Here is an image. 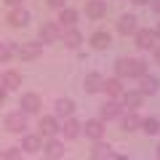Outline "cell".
<instances>
[{"label": "cell", "mask_w": 160, "mask_h": 160, "mask_svg": "<svg viewBox=\"0 0 160 160\" xmlns=\"http://www.w3.org/2000/svg\"><path fill=\"white\" fill-rule=\"evenodd\" d=\"M38 128H40V133H38L40 139H43V136L53 139L59 133V118H56V115H46V118H40V126Z\"/></svg>", "instance_id": "cell-8"}, {"label": "cell", "mask_w": 160, "mask_h": 160, "mask_svg": "<svg viewBox=\"0 0 160 160\" xmlns=\"http://www.w3.org/2000/svg\"><path fill=\"white\" fill-rule=\"evenodd\" d=\"M48 6L53 11H62V8H67V0H48Z\"/></svg>", "instance_id": "cell-30"}, {"label": "cell", "mask_w": 160, "mask_h": 160, "mask_svg": "<svg viewBox=\"0 0 160 160\" xmlns=\"http://www.w3.org/2000/svg\"><path fill=\"white\" fill-rule=\"evenodd\" d=\"M0 160H3V152H0Z\"/></svg>", "instance_id": "cell-39"}, {"label": "cell", "mask_w": 160, "mask_h": 160, "mask_svg": "<svg viewBox=\"0 0 160 160\" xmlns=\"http://www.w3.org/2000/svg\"><path fill=\"white\" fill-rule=\"evenodd\" d=\"M22 3L24 0H6V6H11V8H22Z\"/></svg>", "instance_id": "cell-31"}, {"label": "cell", "mask_w": 160, "mask_h": 160, "mask_svg": "<svg viewBox=\"0 0 160 160\" xmlns=\"http://www.w3.org/2000/svg\"><path fill=\"white\" fill-rule=\"evenodd\" d=\"M133 6H144V3H149V0H131Z\"/></svg>", "instance_id": "cell-36"}, {"label": "cell", "mask_w": 160, "mask_h": 160, "mask_svg": "<svg viewBox=\"0 0 160 160\" xmlns=\"http://www.w3.org/2000/svg\"><path fill=\"white\" fill-rule=\"evenodd\" d=\"M158 158H160V144H158Z\"/></svg>", "instance_id": "cell-38"}, {"label": "cell", "mask_w": 160, "mask_h": 160, "mask_svg": "<svg viewBox=\"0 0 160 160\" xmlns=\"http://www.w3.org/2000/svg\"><path fill=\"white\" fill-rule=\"evenodd\" d=\"M38 35H40V43L46 46V43H56L59 35H62V29H59L56 22H43L40 29H38Z\"/></svg>", "instance_id": "cell-7"}, {"label": "cell", "mask_w": 160, "mask_h": 160, "mask_svg": "<svg viewBox=\"0 0 160 160\" xmlns=\"http://www.w3.org/2000/svg\"><path fill=\"white\" fill-rule=\"evenodd\" d=\"M102 91L107 93V96H120L126 88H123V80H118V78H107V80L102 83Z\"/></svg>", "instance_id": "cell-24"}, {"label": "cell", "mask_w": 160, "mask_h": 160, "mask_svg": "<svg viewBox=\"0 0 160 160\" xmlns=\"http://www.w3.org/2000/svg\"><path fill=\"white\" fill-rule=\"evenodd\" d=\"M123 115V107H120V102H115V99H107V102L99 107V120L102 123H107V120H115Z\"/></svg>", "instance_id": "cell-5"}, {"label": "cell", "mask_w": 160, "mask_h": 160, "mask_svg": "<svg viewBox=\"0 0 160 160\" xmlns=\"http://www.w3.org/2000/svg\"><path fill=\"white\" fill-rule=\"evenodd\" d=\"M102 83H104V78L99 72H88L86 80H83V91L86 93H99L102 91Z\"/></svg>", "instance_id": "cell-17"}, {"label": "cell", "mask_w": 160, "mask_h": 160, "mask_svg": "<svg viewBox=\"0 0 160 160\" xmlns=\"http://www.w3.org/2000/svg\"><path fill=\"white\" fill-rule=\"evenodd\" d=\"M6 128L11 133H24V128H27V115H22V112H11L6 118Z\"/></svg>", "instance_id": "cell-12"}, {"label": "cell", "mask_w": 160, "mask_h": 160, "mask_svg": "<svg viewBox=\"0 0 160 160\" xmlns=\"http://www.w3.org/2000/svg\"><path fill=\"white\" fill-rule=\"evenodd\" d=\"M40 53H43V43H40V40H24L22 46H16V56L22 59V62H32Z\"/></svg>", "instance_id": "cell-2"}, {"label": "cell", "mask_w": 160, "mask_h": 160, "mask_svg": "<svg viewBox=\"0 0 160 160\" xmlns=\"http://www.w3.org/2000/svg\"><path fill=\"white\" fill-rule=\"evenodd\" d=\"M72 112H75V102L72 99H56V118H72Z\"/></svg>", "instance_id": "cell-25"}, {"label": "cell", "mask_w": 160, "mask_h": 160, "mask_svg": "<svg viewBox=\"0 0 160 160\" xmlns=\"http://www.w3.org/2000/svg\"><path fill=\"white\" fill-rule=\"evenodd\" d=\"M19 107H22V115H38L40 107H43V99L38 96V93H22V99H19Z\"/></svg>", "instance_id": "cell-4"}, {"label": "cell", "mask_w": 160, "mask_h": 160, "mask_svg": "<svg viewBox=\"0 0 160 160\" xmlns=\"http://www.w3.org/2000/svg\"><path fill=\"white\" fill-rule=\"evenodd\" d=\"M16 53V46H13L11 40H0V64L11 62V56Z\"/></svg>", "instance_id": "cell-27"}, {"label": "cell", "mask_w": 160, "mask_h": 160, "mask_svg": "<svg viewBox=\"0 0 160 160\" xmlns=\"http://www.w3.org/2000/svg\"><path fill=\"white\" fill-rule=\"evenodd\" d=\"M40 147H43V139H40L38 133H24L22 136V147L19 149H24V152H38Z\"/></svg>", "instance_id": "cell-23"}, {"label": "cell", "mask_w": 160, "mask_h": 160, "mask_svg": "<svg viewBox=\"0 0 160 160\" xmlns=\"http://www.w3.org/2000/svg\"><path fill=\"white\" fill-rule=\"evenodd\" d=\"M59 40H62V43H64L67 48H80V43H83V32H80V29H75V27L62 29Z\"/></svg>", "instance_id": "cell-11"}, {"label": "cell", "mask_w": 160, "mask_h": 160, "mask_svg": "<svg viewBox=\"0 0 160 160\" xmlns=\"http://www.w3.org/2000/svg\"><path fill=\"white\" fill-rule=\"evenodd\" d=\"M139 128H142L147 136H152V133H158V131H160V120H158V118H144Z\"/></svg>", "instance_id": "cell-28"}, {"label": "cell", "mask_w": 160, "mask_h": 160, "mask_svg": "<svg viewBox=\"0 0 160 160\" xmlns=\"http://www.w3.org/2000/svg\"><path fill=\"white\" fill-rule=\"evenodd\" d=\"M142 80V88H136L142 96H155V93L160 91V80L155 78V75H144V78H139Z\"/></svg>", "instance_id": "cell-13"}, {"label": "cell", "mask_w": 160, "mask_h": 160, "mask_svg": "<svg viewBox=\"0 0 160 160\" xmlns=\"http://www.w3.org/2000/svg\"><path fill=\"white\" fill-rule=\"evenodd\" d=\"M78 16L80 13L75 11V8H62V11H59V29H69V27H75V24H78Z\"/></svg>", "instance_id": "cell-16"}, {"label": "cell", "mask_w": 160, "mask_h": 160, "mask_svg": "<svg viewBox=\"0 0 160 160\" xmlns=\"http://www.w3.org/2000/svg\"><path fill=\"white\" fill-rule=\"evenodd\" d=\"M112 155H115V149L104 142H96L91 149V160H112Z\"/></svg>", "instance_id": "cell-22"}, {"label": "cell", "mask_w": 160, "mask_h": 160, "mask_svg": "<svg viewBox=\"0 0 160 160\" xmlns=\"http://www.w3.org/2000/svg\"><path fill=\"white\" fill-rule=\"evenodd\" d=\"M80 133H86V136L93 139V142H102V136H104V123H102L99 118L86 120V123L80 126Z\"/></svg>", "instance_id": "cell-9"}, {"label": "cell", "mask_w": 160, "mask_h": 160, "mask_svg": "<svg viewBox=\"0 0 160 160\" xmlns=\"http://www.w3.org/2000/svg\"><path fill=\"white\" fill-rule=\"evenodd\" d=\"M155 32L152 29H136L133 32V43H136L139 51H149V48H155Z\"/></svg>", "instance_id": "cell-10"}, {"label": "cell", "mask_w": 160, "mask_h": 160, "mask_svg": "<svg viewBox=\"0 0 160 160\" xmlns=\"http://www.w3.org/2000/svg\"><path fill=\"white\" fill-rule=\"evenodd\" d=\"M136 16H133V13H123V16L118 19V32L120 35H133L136 32Z\"/></svg>", "instance_id": "cell-18"}, {"label": "cell", "mask_w": 160, "mask_h": 160, "mask_svg": "<svg viewBox=\"0 0 160 160\" xmlns=\"http://www.w3.org/2000/svg\"><path fill=\"white\" fill-rule=\"evenodd\" d=\"M155 38H160V22H158V29H155Z\"/></svg>", "instance_id": "cell-37"}, {"label": "cell", "mask_w": 160, "mask_h": 160, "mask_svg": "<svg viewBox=\"0 0 160 160\" xmlns=\"http://www.w3.org/2000/svg\"><path fill=\"white\" fill-rule=\"evenodd\" d=\"M86 16L88 19L107 16V3H104V0H86Z\"/></svg>", "instance_id": "cell-15"}, {"label": "cell", "mask_w": 160, "mask_h": 160, "mask_svg": "<svg viewBox=\"0 0 160 160\" xmlns=\"http://www.w3.org/2000/svg\"><path fill=\"white\" fill-rule=\"evenodd\" d=\"M120 123H123L126 131H136V128L142 126V120L136 118V112H123V115H120Z\"/></svg>", "instance_id": "cell-26"}, {"label": "cell", "mask_w": 160, "mask_h": 160, "mask_svg": "<svg viewBox=\"0 0 160 160\" xmlns=\"http://www.w3.org/2000/svg\"><path fill=\"white\" fill-rule=\"evenodd\" d=\"M112 160H128V158H126V155H120V152H115V155H112Z\"/></svg>", "instance_id": "cell-34"}, {"label": "cell", "mask_w": 160, "mask_h": 160, "mask_svg": "<svg viewBox=\"0 0 160 160\" xmlns=\"http://www.w3.org/2000/svg\"><path fill=\"white\" fill-rule=\"evenodd\" d=\"M6 93H8V91H6V88H3V86H0V104L6 102Z\"/></svg>", "instance_id": "cell-32"}, {"label": "cell", "mask_w": 160, "mask_h": 160, "mask_svg": "<svg viewBox=\"0 0 160 160\" xmlns=\"http://www.w3.org/2000/svg\"><path fill=\"white\" fill-rule=\"evenodd\" d=\"M109 43H112V35H109L107 29H96V32L91 35V46L96 48V51H104V48H109Z\"/></svg>", "instance_id": "cell-19"}, {"label": "cell", "mask_w": 160, "mask_h": 160, "mask_svg": "<svg viewBox=\"0 0 160 160\" xmlns=\"http://www.w3.org/2000/svg\"><path fill=\"white\" fill-rule=\"evenodd\" d=\"M147 75V62L142 59H118L115 62V78L126 80V78H144Z\"/></svg>", "instance_id": "cell-1"}, {"label": "cell", "mask_w": 160, "mask_h": 160, "mask_svg": "<svg viewBox=\"0 0 160 160\" xmlns=\"http://www.w3.org/2000/svg\"><path fill=\"white\" fill-rule=\"evenodd\" d=\"M0 86L6 88V91H16V88H22V75L16 69H6L3 78H0Z\"/></svg>", "instance_id": "cell-14"}, {"label": "cell", "mask_w": 160, "mask_h": 160, "mask_svg": "<svg viewBox=\"0 0 160 160\" xmlns=\"http://www.w3.org/2000/svg\"><path fill=\"white\" fill-rule=\"evenodd\" d=\"M142 102H144V96L136 91V88H126V91L120 93V107L128 109V112H136V109L142 107Z\"/></svg>", "instance_id": "cell-3"}, {"label": "cell", "mask_w": 160, "mask_h": 160, "mask_svg": "<svg viewBox=\"0 0 160 160\" xmlns=\"http://www.w3.org/2000/svg\"><path fill=\"white\" fill-rule=\"evenodd\" d=\"M155 62H158V64H160V46H158V48H155Z\"/></svg>", "instance_id": "cell-35"}, {"label": "cell", "mask_w": 160, "mask_h": 160, "mask_svg": "<svg viewBox=\"0 0 160 160\" xmlns=\"http://www.w3.org/2000/svg\"><path fill=\"white\" fill-rule=\"evenodd\" d=\"M3 160H22V149L19 147H8L3 152Z\"/></svg>", "instance_id": "cell-29"}, {"label": "cell", "mask_w": 160, "mask_h": 160, "mask_svg": "<svg viewBox=\"0 0 160 160\" xmlns=\"http://www.w3.org/2000/svg\"><path fill=\"white\" fill-rule=\"evenodd\" d=\"M152 8H155V13H160V0H152Z\"/></svg>", "instance_id": "cell-33"}, {"label": "cell", "mask_w": 160, "mask_h": 160, "mask_svg": "<svg viewBox=\"0 0 160 160\" xmlns=\"http://www.w3.org/2000/svg\"><path fill=\"white\" fill-rule=\"evenodd\" d=\"M59 131L64 133V139H78L80 136V123L75 118H67L64 123H59Z\"/></svg>", "instance_id": "cell-20"}, {"label": "cell", "mask_w": 160, "mask_h": 160, "mask_svg": "<svg viewBox=\"0 0 160 160\" xmlns=\"http://www.w3.org/2000/svg\"><path fill=\"white\" fill-rule=\"evenodd\" d=\"M40 149H43L46 160H59V158L64 155V142H62V139H56V136H53V139H46Z\"/></svg>", "instance_id": "cell-6"}, {"label": "cell", "mask_w": 160, "mask_h": 160, "mask_svg": "<svg viewBox=\"0 0 160 160\" xmlns=\"http://www.w3.org/2000/svg\"><path fill=\"white\" fill-rule=\"evenodd\" d=\"M8 24H11V27H27L29 24V11H24V8H11Z\"/></svg>", "instance_id": "cell-21"}]
</instances>
